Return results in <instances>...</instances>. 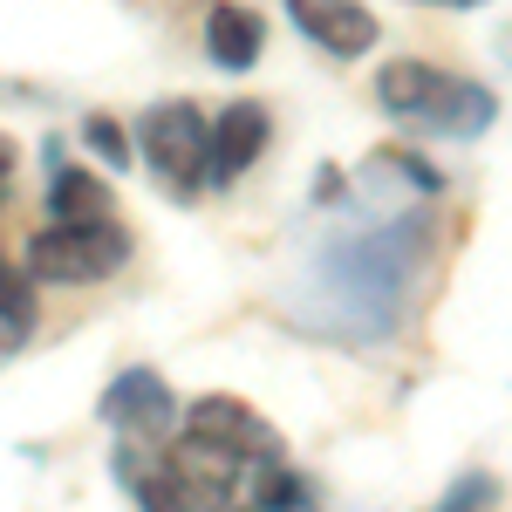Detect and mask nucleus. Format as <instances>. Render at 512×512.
<instances>
[{
    "instance_id": "nucleus-1",
    "label": "nucleus",
    "mask_w": 512,
    "mask_h": 512,
    "mask_svg": "<svg viewBox=\"0 0 512 512\" xmlns=\"http://www.w3.org/2000/svg\"><path fill=\"white\" fill-rule=\"evenodd\" d=\"M376 103L403 123H424L437 137H478V130H492V89H478L465 76H444L431 62H390L383 76H376Z\"/></svg>"
},
{
    "instance_id": "nucleus-2",
    "label": "nucleus",
    "mask_w": 512,
    "mask_h": 512,
    "mask_svg": "<svg viewBox=\"0 0 512 512\" xmlns=\"http://www.w3.org/2000/svg\"><path fill=\"white\" fill-rule=\"evenodd\" d=\"M130 260V233L110 219H55L48 233L28 239V274L55 280V287H89L110 280Z\"/></svg>"
},
{
    "instance_id": "nucleus-3",
    "label": "nucleus",
    "mask_w": 512,
    "mask_h": 512,
    "mask_svg": "<svg viewBox=\"0 0 512 512\" xmlns=\"http://www.w3.org/2000/svg\"><path fill=\"white\" fill-rule=\"evenodd\" d=\"M137 151H144V164L158 171V185L171 198H192L212 171V123L198 117L192 103H158L137 123Z\"/></svg>"
},
{
    "instance_id": "nucleus-4",
    "label": "nucleus",
    "mask_w": 512,
    "mask_h": 512,
    "mask_svg": "<svg viewBox=\"0 0 512 512\" xmlns=\"http://www.w3.org/2000/svg\"><path fill=\"white\" fill-rule=\"evenodd\" d=\"M294 28L315 35L328 55H369L376 48V14L362 0H287Z\"/></svg>"
},
{
    "instance_id": "nucleus-5",
    "label": "nucleus",
    "mask_w": 512,
    "mask_h": 512,
    "mask_svg": "<svg viewBox=\"0 0 512 512\" xmlns=\"http://www.w3.org/2000/svg\"><path fill=\"white\" fill-rule=\"evenodd\" d=\"M185 431L219 437V444H233V451H246V458H280V437L267 431L260 410L239 403V396H198L192 417H185Z\"/></svg>"
},
{
    "instance_id": "nucleus-6",
    "label": "nucleus",
    "mask_w": 512,
    "mask_h": 512,
    "mask_svg": "<svg viewBox=\"0 0 512 512\" xmlns=\"http://www.w3.org/2000/svg\"><path fill=\"white\" fill-rule=\"evenodd\" d=\"M267 137H274V123H267L260 103H233V110H219V123H212V178L233 185L239 171H253L260 151H267Z\"/></svg>"
},
{
    "instance_id": "nucleus-7",
    "label": "nucleus",
    "mask_w": 512,
    "mask_h": 512,
    "mask_svg": "<svg viewBox=\"0 0 512 512\" xmlns=\"http://www.w3.org/2000/svg\"><path fill=\"white\" fill-rule=\"evenodd\" d=\"M103 417H110V424H123V431H137V437H158V431H171L178 403H171V390H164L151 369H130V376H117V383H110Z\"/></svg>"
},
{
    "instance_id": "nucleus-8",
    "label": "nucleus",
    "mask_w": 512,
    "mask_h": 512,
    "mask_svg": "<svg viewBox=\"0 0 512 512\" xmlns=\"http://www.w3.org/2000/svg\"><path fill=\"white\" fill-rule=\"evenodd\" d=\"M205 48H212V62L219 69H253L260 62V48H267V21L253 14V7H212V21H205Z\"/></svg>"
},
{
    "instance_id": "nucleus-9",
    "label": "nucleus",
    "mask_w": 512,
    "mask_h": 512,
    "mask_svg": "<svg viewBox=\"0 0 512 512\" xmlns=\"http://www.w3.org/2000/svg\"><path fill=\"white\" fill-rule=\"evenodd\" d=\"M117 472H123V485L137 492L144 512H192L198 506V492L185 485V472H178L171 458L151 465V458H137V451H117Z\"/></svg>"
},
{
    "instance_id": "nucleus-10",
    "label": "nucleus",
    "mask_w": 512,
    "mask_h": 512,
    "mask_svg": "<svg viewBox=\"0 0 512 512\" xmlns=\"http://www.w3.org/2000/svg\"><path fill=\"white\" fill-rule=\"evenodd\" d=\"M35 335V287L21 280V267L0 253V355H14Z\"/></svg>"
},
{
    "instance_id": "nucleus-11",
    "label": "nucleus",
    "mask_w": 512,
    "mask_h": 512,
    "mask_svg": "<svg viewBox=\"0 0 512 512\" xmlns=\"http://www.w3.org/2000/svg\"><path fill=\"white\" fill-rule=\"evenodd\" d=\"M48 205H55V219H103V178H89V171H55V185H48Z\"/></svg>"
},
{
    "instance_id": "nucleus-12",
    "label": "nucleus",
    "mask_w": 512,
    "mask_h": 512,
    "mask_svg": "<svg viewBox=\"0 0 512 512\" xmlns=\"http://www.w3.org/2000/svg\"><path fill=\"white\" fill-rule=\"evenodd\" d=\"M82 130H89V144H96V151H103L110 164H130V137H123V130H117L110 117H89Z\"/></svg>"
},
{
    "instance_id": "nucleus-13",
    "label": "nucleus",
    "mask_w": 512,
    "mask_h": 512,
    "mask_svg": "<svg viewBox=\"0 0 512 512\" xmlns=\"http://www.w3.org/2000/svg\"><path fill=\"white\" fill-rule=\"evenodd\" d=\"M7 171H14V151H7V144H0V185H7Z\"/></svg>"
},
{
    "instance_id": "nucleus-14",
    "label": "nucleus",
    "mask_w": 512,
    "mask_h": 512,
    "mask_svg": "<svg viewBox=\"0 0 512 512\" xmlns=\"http://www.w3.org/2000/svg\"><path fill=\"white\" fill-rule=\"evenodd\" d=\"M431 7H485V0H431Z\"/></svg>"
},
{
    "instance_id": "nucleus-15",
    "label": "nucleus",
    "mask_w": 512,
    "mask_h": 512,
    "mask_svg": "<svg viewBox=\"0 0 512 512\" xmlns=\"http://www.w3.org/2000/svg\"><path fill=\"white\" fill-rule=\"evenodd\" d=\"M287 512H308V506H301V499H294V506H287Z\"/></svg>"
},
{
    "instance_id": "nucleus-16",
    "label": "nucleus",
    "mask_w": 512,
    "mask_h": 512,
    "mask_svg": "<svg viewBox=\"0 0 512 512\" xmlns=\"http://www.w3.org/2000/svg\"><path fill=\"white\" fill-rule=\"evenodd\" d=\"M239 512H253V506H239Z\"/></svg>"
}]
</instances>
